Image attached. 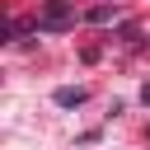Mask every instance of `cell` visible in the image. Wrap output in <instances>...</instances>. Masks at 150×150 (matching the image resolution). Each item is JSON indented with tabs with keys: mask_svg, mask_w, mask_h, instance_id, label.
I'll return each mask as SVG.
<instances>
[{
	"mask_svg": "<svg viewBox=\"0 0 150 150\" xmlns=\"http://www.w3.org/2000/svg\"><path fill=\"white\" fill-rule=\"evenodd\" d=\"M75 23V5L70 0H47V14L38 19V33H61Z\"/></svg>",
	"mask_w": 150,
	"mask_h": 150,
	"instance_id": "obj_1",
	"label": "cell"
},
{
	"mask_svg": "<svg viewBox=\"0 0 150 150\" xmlns=\"http://www.w3.org/2000/svg\"><path fill=\"white\" fill-rule=\"evenodd\" d=\"M89 19H94V23H108V19H112V5H98V9H89Z\"/></svg>",
	"mask_w": 150,
	"mask_h": 150,
	"instance_id": "obj_3",
	"label": "cell"
},
{
	"mask_svg": "<svg viewBox=\"0 0 150 150\" xmlns=\"http://www.w3.org/2000/svg\"><path fill=\"white\" fill-rule=\"evenodd\" d=\"M56 103L61 108H75V103H84V89H56Z\"/></svg>",
	"mask_w": 150,
	"mask_h": 150,
	"instance_id": "obj_2",
	"label": "cell"
}]
</instances>
